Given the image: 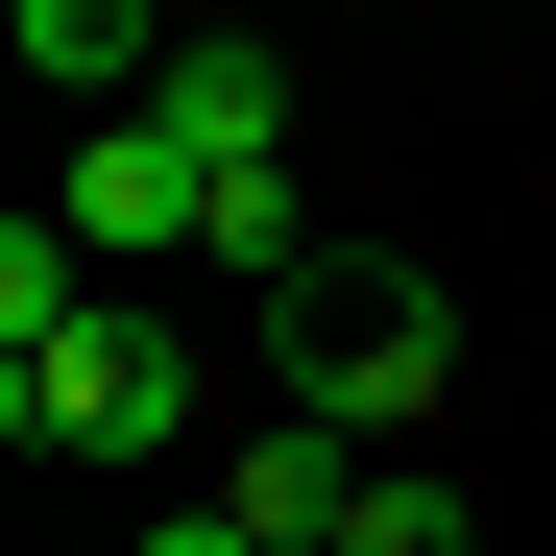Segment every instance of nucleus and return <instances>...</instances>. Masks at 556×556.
Returning <instances> with one entry per match:
<instances>
[{"label": "nucleus", "mask_w": 556, "mask_h": 556, "mask_svg": "<svg viewBox=\"0 0 556 556\" xmlns=\"http://www.w3.org/2000/svg\"><path fill=\"white\" fill-rule=\"evenodd\" d=\"M266 363H291L266 412H339L363 459H388V435H412V412L459 388V315H435V266H315V291L266 315Z\"/></svg>", "instance_id": "f257e3e1"}, {"label": "nucleus", "mask_w": 556, "mask_h": 556, "mask_svg": "<svg viewBox=\"0 0 556 556\" xmlns=\"http://www.w3.org/2000/svg\"><path fill=\"white\" fill-rule=\"evenodd\" d=\"M49 435L73 459H169V435H194V339H169V315H73L49 339Z\"/></svg>", "instance_id": "f03ea898"}, {"label": "nucleus", "mask_w": 556, "mask_h": 556, "mask_svg": "<svg viewBox=\"0 0 556 556\" xmlns=\"http://www.w3.org/2000/svg\"><path fill=\"white\" fill-rule=\"evenodd\" d=\"M146 122L194 146V194H218V169H291V49H242V25H194V49L146 73Z\"/></svg>", "instance_id": "7ed1b4c3"}, {"label": "nucleus", "mask_w": 556, "mask_h": 556, "mask_svg": "<svg viewBox=\"0 0 556 556\" xmlns=\"http://www.w3.org/2000/svg\"><path fill=\"white\" fill-rule=\"evenodd\" d=\"M49 218H73V266H146V242H194V146H169L146 98H122V122H73V194H49Z\"/></svg>", "instance_id": "20e7f679"}, {"label": "nucleus", "mask_w": 556, "mask_h": 556, "mask_svg": "<svg viewBox=\"0 0 556 556\" xmlns=\"http://www.w3.org/2000/svg\"><path fill=\"white\" fill-rule=\"evenodd\" d=\"M363 484H388V459H363L339 412H266V435H242V484H218V508H242L266 556H339V508H363Z\"/></svg>", "instance_id": "39448f33"}, {"label": "nucleus", "mask_w": 556, "mask_h": 556, "mask_svg": "<svg viewBox=\"0 0 556 556\" xmlns=\"http://www.w3.org/2000/svg\"><path fill=\"white\" fill-rule=\"evenodd\" d=\"M0 49H25L49 98H98V122H122L146 73H169V25H146V0H0Z\"/></svg>", "instance_id": "423d86ee"}, {"label": "nucleus", "mask_w": 556, "mask_h": 556, "mask_svg": "<svg viewBox=\"0 0 556 556\" xmlns=\"http://www.w3.org/2000/svg\"><path fill=\"white\" fill-rule=\"evenodd\" d=\"M194 266H242V291L291 315V291H315V242H291V169H218V194H194Z\"/></svg>", "instance_id": "0eeeda50"}, {"label": "nucleus", "mask_w": 556, "mask_h": 556, "mask_svg": "<svg viewBox=\"0 0 556 556\" xmlns=\"http://www.w3.org/2000/svg\"><path fill=\"white\" fill-rule=\"evenodd\" d=\"M73 315H98V266H73V218H0V363H49Z\"/></svg>", "instance_id": "6e6552de"}, {"label": "nucleus", "mask_w": 556, "mask_h": 556, "mask_svg": "<svg viewBox=\"0 0 556 556\" xmlns=\"http://www.w3.org/2000/svg\"><path fill=\"white\" fill-rule=\"evenodd\" d=\"M339 556H484V508H459V484H435V459H388V484H363V508H339Z\"/></svg>", "instance_id": "1a4fd4ad"}, {"label": "nucleus", "mask_w": 556, "mask_h": 556, "mask_svg": "<svg viewBox=\"0 0 556 556\" xmlns=\"http://www.w3.org/2000/svg\"><path fill=\"white\" fill-rule=\"evenodd\" d=\"M146 556H266V532H242V508H169V532H146Z\"/></svg>", "instance_id": "9d476101"}, {"label": "nucleus", "mask_w": 556, "mask_h": 556, "mask_svg": "<svg viewBox=\"0 0 556 556\" xmlns=\"http://www.w3.org/2000/svg\"><path fill=\"white\" fill-rule=\"evenodd\" d=\"M0 435H49V363H0Z\"/></svg>", "instance_id": "9b49d317"}]
</instances>
